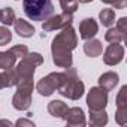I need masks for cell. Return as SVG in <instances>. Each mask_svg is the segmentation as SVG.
<instances>
[{
    "label": "cell",
    "instance_id": "1",
    "mask_svg": "<svg viewBox=\"0 0 127 127\" xmlns=\"http://www.w3.org/2000/svg\"><path fill=\"white\" fill-rule=\"evenodd\" d=\"M78 45V36L72 26H67L61 29V32L52 39L51 43V52H52V61L57 67L67 69L72 66L73 58L72 51Z\"/></svg>",
    "mask_w": 127,
    "mask_h": 127
},
{
    "label": "cell",
    "instance_id": "2",
    "mask_svg": "<svg viewBox=\"0 0 127 127\" xmlns=\"http://www.w3.org/2000/svg\"><path fill=\"white\" fill-rule=\"evenodd\" d=\"M23 9L27 18L33 21H45L54 15V5L51 0H23Z\"/></svg>",
    "mask_w": 127,
    "mask_h": 127
},
{
    "label": "cell",
    "instance_id": "3",
    "mask_svg": "<svg viewBox=\"0 0 127 127\" xmlns=\"http://www.w3.org/2000/svg\"><path fill=\"white\" fill-rule=\"evenodd\" d=\"M57 93H60L63 97H67L70 100H78V99L82 97V94H84V82L78 78L76 70L72 66L67 67V79L57 90Z\"/></svg>",
    "mask_w": 127,
    "mask_h": 127
},
{
    "label": "cell",
    "instance_id": "4",
    "mask_svg": "<svg viewBox=\"0 0 127 127\" xmlns=\"http://www.w3.org/2000/svg\"><path fill=\"white\" fill-rule=\"evenodd\" d=\"M33 79H21L17 82V93L12 97V106L17 111H27L33 100Z\"/></svg>",
    "mask_w": 127,
    "mask_h": 127
},
{
    "label": "cell",
    "instance_id": "5",
    "mask_svg": "<svg viewBox=\"0 0 127 127\" xmlns=\"http://www.w3.org/2000/svg\"><path fill=\"white\" fill-rule=\"evenodd\" d=\"M67 79V69L64 72H52L49 75H46L45 78H42L37 84H36V90L39 91L40 96H51L54 91H57L64 81Z\"/></svg>",
    "mask_w": 127,
    "mask_h": 127
},
{
    "label": "cell",
    "instance_id": "6",
    "mask_svg": "<svg viewBox=\"0 0 127 127\" xmlns=\"http://www.w3.org/2000/svg\"><path fill=\"white\" fill-rule=\"evenodd\" d=\"M73 21V14H67V12H63V14H57V15H51L49 18H46L42 24V30L45 33L48 32H55V30H61L67 26H72Z\"/></svg>",
    "mask_w": 127,
    "mask_h": 127
},
{
    "label": "cell",
    "instance_id": "7",
    "mask_svg": "<svg viewBox=\"0 0 127 127\" xmlns=\"http://www.w3.org/2000/svg\"><path fill=\"white\" fill-rule=\"evenodd\" d=\"M87 105L90 111L105 109L108 105V91L102 87H93L87 94Z\"/></svg>",
    "mask_w": 127,
    "mask_h": 127
},
{
    "label": "cell",
    "instance_id": "8",
    "mask_svg": "<svg viewBox=\"0 0 127 127\" xmlns=\"http://www.w3.org/2000/svg\"><path fill=\"white\" fill-rule=\"evenodd\" d=\"M115 121L120 126L127 124V85H123L117 96V112Z\"/></svg>",
    "mask_w": 127,
    "mask_h": 127
},
{
    "label": "cell",
    "instance_id": "9",
    "mask_svg": "<svg viewBox=\"0 0 127 127\" xmlns=\"http://www.w3.org/2000/svg\"><path fill=\"white\" fill-rule=\"evenodd\" d=\"M124 58V46L121 43H109V46L105 49L103 61L108 66H115L121 63Z\"/></svg>",
    "mask_w": 127,
    "mask_h": 127
},
{
    "label": "cell",
    "instance_id": "10",
    "mask_svg": "<svg viewBox=\"0 0 127 127\" xmlns=\"http://www.w3.org/2000/svg\"><path fill=\"white\" fill-rule=\"evenodd\" d=\"M63 120L66 121L67 126H72V127H84L87 124L85 121V115H84V111L78 106H73V108H69L63 117Z\"/></svg>",
    "mask_w": 127,
    "mask_h": 127
},
{
    "label": "cell",
    "instance_id": "11",
    "mask_svg": "<svg viewBox=\"0 0 127 127\" xmlns=\"http://www.w3.org/2000/svg\"><path fill=\"white\" fill-rule=\"evenodd\" d=\"M99 32V26L96 23V20L93 18H85L79 23V36L81 39L84 40H88V39H93Z\"/></svg>",
    "mask_w": 127,
    "mask_h": 127
},
{
    "label": "cell",
    "instance_id": "12",
    "mask_svg": "<svg viewBox=\"0 0 127 127\" xmlns=\"http://www.w3.org/2000/svg\"><path fill=\"white\" fill-rule=\"evenodd\" d=\"M118 81H120L118 73L109 70V72H105L103 75L99 76V87H102L106 91H111V90L115 88V85L118 84Z\"/></svg>",
    "mask_w": 127,
    "mask_h": 127
},
{
    "label": "cell",
    "instance_id": "13",
    "mask_svg": "<svg viewBox=\"0 0 127 127\" xmlns=\"http://www.w3.org/2000/svg\"><path fill=\"white\" fill-rule=\"evenodd\" d=\"M14 29H15V32H17V34L18 36H21V37H32L33 34H34V27L29 23V21H26V20H23V18H15V21H14Z\"/></svg>",
    "mask_w": 127,
    "mask_h": 127
},
{
    "label": "cell",
    "instance_id": "14",
    "mask_svg": "<svg viewBox=\"0 0 127 127\" xmlns=\"http://www.w3.org/2000/svg\"><path fill=\"white\" fill-rule=\"evenodd\" d=\"M67 109H69L67 108V103L61 102V100H51L48 103V112L54 118H63Z\"/></svg>",
    "mask_w": 127,
    "mask_h": 127
},
{
    "label": "cell",
    "instance_id": "15",
    "mask_svg": "<svg viewBox=\"0 0 127 127\" xmlns=\"http://www.w3.org/2000/svg\"><path fill=\"white\" fill-rule=\"evenodd\" d=\"M84 52L88 57H99L103 52V45L97 39H88L84 43Z\"/></svg>",
    "mask_w": 127,
    "mask_h": 127
},
{
    "label": "cell",
    "instance_id": "16",
    "mask_svg": "<svg viewBox=\"0 0 127 127\" xmlns=\"http://www.w3.org/2000/svg\"><path fill=\"white\" fill-rule=\"evenodd\" d=\"M17 57L15 54L8 49V51H3V52H0V69H9V67H14L17 64Z\"/></svg>",
    "mask_w": 127,
    "mask_h": 127
},
{
    "label": "cell",
    "instance_id": "17",
    "mask_svg": "<svg viewBox=\"0 0 127 127\" xmlns=\"http://www.w3.org/2000/svg\"><path fill=\"white\" fill-rule=\"evenodd\" d=\"M108 123V114L105 109H99V111H90V124L100 127L105 126Z\"/></svg>",
    "mask_w": 127,
    "mask_h": 127
},
{
    "label": "cell",
    "instance_id": "18",
    "mask_svg": "<svg viewBox=\"0 0 127 127\" xmlns=\"http://www.w3.org/2000/svg\"><path fill=\"white\" fill-rule=\"evenodd\" d=\"M99 20H100V24L105 26V27H111L114 23H115V12L112 9H103L100 11L99 14Z\"/></svg>",
    "mask_w": 127,
    "mask_h": 127
},
{
    "label": "cell",
    "instance_id": "19",
    "mask_svg": "<svg viewBox=\"0 0 127 127\" xmlns=\"http://www.w3.org/2000/svg\"><path fill=\"white\" fill-rule=\"evenodd\" d=\"M105 40L106 42H109V43H121L123 40H126V36L121 33V32H118L117 29H109L106 33H105Z\"/></svg>",
    "mask_w": 127,
    "mask_h": 127
},
{
    "label": "cell",
    "instance_id": "20",
    "mask_svg": "<svg viewBox=\"0 0 127 127\" xmlns=\"http://www.w3.org/2000/svg\"><path fill=\"white\" fill-rule=\"evenodd\" d=\"M0 21H2V23H3V26H6V27L12 26V24H14V21H15V12H14V9H12V8H9V6H6L5 9H2Z\"/></svg>",
    "mask_w": 127,
    "mask_h": 127
},
{
    "label": "cell",
    "instance_id": "21",
    "mask_svg": "<svg viewBox=\"0 0 127 127\" xmlns=\"http://www.w3.org/2000/svg\"><path fill=\"white\" fill-rule=\"evenodd\" d=\"M3 76H5L6 87H15V85H17V82H18V76H17L15 67L5 69V72H3Z\"/></svg>",
    "mask_w": 127,
    "mask_h": 127
},
{
    "label": "cell",
    "instance_id": "22",
    "mask_svg": "<svg viewBox=\"0 0 127 127\" xmlns=\"http://www.w3.org/2000/svg\"><path fill=\"white\" fill-rule=\"evenodd\" d=\"M12 40V33L9 32V29L6 26L0 27V45H8Z\"/></svg>",
    "mask_w": 127,
    "mask_h": 127
},
{
    "label": "cell",
    "instance_id": "23",
    "mask_svg": "<svg viewBox=\"0 0 127 127\" xmlns=\"http://www.w3.org/2000/svg\"><path fill=\"white\" fill-rule=\"evenodd\" d=\"M11 51L15 54L17 58H23V57H26L29 54V48L26 45H15V46L11 48Z\"/></svg>",
    "mask_w": 127,
    "mask_h": 127
},
{
    "label": "cell",
    "instance_id": "24",
    "mask_svg": "<svg viewBox=\"0 0 127 127\" xmlns=\"http://www.w3.org/2000/svg\"><path fill=\"white\" fill-rule=\"evenodd\" d=\"M126 23H127V18H126V17H121V18L118 20V23H117V27H115V29H117L118 32H121L124 36H126ZM126 39H127V37H126Z\"/></svg>",
    "mask_w": 127,
    "mask_h": 127
},
{
    "label": "cell",
    "instance_id": "25",
    "mask_svg": "<svg viewBox=\"0 0 127 127\" xmlns=\"http://www.w3.org/2000/svg\"><path fill=\"white\" fill-rule=\"evenodd\" d=\"M15 126H27V127H33L34 126V123L33 121H30V120H26V118H21V120H18L17 123H15Z\"/></svg>",
    "mask_w": 127,
    "mask_h": 127
},
{
    "label": "cell",
    "instance_id": "26",
    "mask_svg": "<svg viewBox=\"0 0 127 127\" xmlns=\"http://www.w3.org/2000/svg\"><path fill=\"white\" fill-rule=\"evenodd\" d=\"M112 6L115 9H124L127 6V0H115V2L112 3Z\"/></svg>",
    "mask_w": 127,
    "mask_h": 127
},
{
    "label": "cell",
    "instance_id": "27",
    "mask_svg": "<svg viewBox=\"0 0 127 127\" xmlns=\"http://www.w3.org/2000/svg\"><path fill=\"white\" fill-rule=\"evenodd\" d=\"M2 88H6V82H5L3 73H0V90H2Z\"/></svg>",
    "mask_w": 127,
    "mask_h": 127
},
{
    "label": "cell",
    "instance_id": "28",
    "mask_svg": "<svg viewBox=\"0 0 127 127\" xmlns=\"http://www.w3.org/2000/svg\"><path fill=\"white\" fill-rule=\"evenodd\" d=\"M0 126H14V123H11L8 120H0Z\"/></svg>",
    "mask_w": 127,
    "mask_h": 127
},
{
    "label": "cell",
    "instance_id": "29",
    "mask_svg": "<svg viewBox=\"0 0 127 127\" xmlns=\"http://www.w3.org/2000/svg\"><path fill=\"white\" fill-rule=\"evenodd\" d=\"M102 2H103V3H106V5H112L115 0H102Z\"/></svg>",
    "mask_w": 127,
    "mask_h": 127
},
{
    "label": "cell",
    "instance_id": "30",
    "mask_svg": "<svg viewBox=\"0 0 127 127\" xmlns=\"http://www.w3.org/2000/svg\"><path fill=\"white\" fill-rule=\"evenodd\" d=\"M78 3H90V2H93V0H76Z\"/></svg>",
    "mask_w": 127,
    "mask_h": 127
},
{
    "label": "cell",
    "instance_id": "31",
    "mask_svg": "<svg viewBox=\"0 0 127 127\" xmlns=\"http://www.w3.org/2000/svg\"><path fill=\"white\" fill-rule=\"evenodd\" d=\"M58 2H60V3H61V2H66V0H58Z\"/></svg>",
    "mask_w": 127,
    "mask_h": 127
},
{
    "label": "cell",
    "instance_id": "32",
    "mask_svg": "<svg viewBox=\"0 0 127 127\" xmlns=\"http://www.w3.org/2000/svg\"><path fill=\"white\" fill-rule=\"evenodd\" d=\"M0 15H2V9H0Z\"/></svg>",
    "mask_w": 127,
    "mask_h": 127
}]
</instances>
